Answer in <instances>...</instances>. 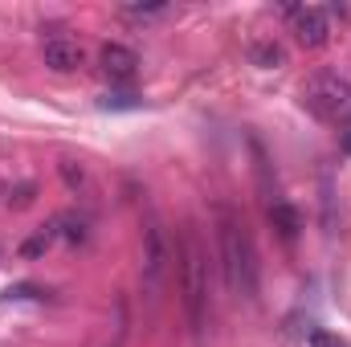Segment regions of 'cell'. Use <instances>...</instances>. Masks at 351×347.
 Returning a JSON list of instances; mask_svg holds the SVG:
<instances>
[{
	"label": "cell",
	"mask_w": 351,
	"mask_h": 347,
	"mask_svg": "<svg viewBox=\"0 0 351 347\" xmlns=\"http://www.w3.org/2000/svg\"><path fill=\"white\" fill-rule=\"evenodd\" d=\"M168 4H127V16H164Z\"/></svg>",
	"instance_id": "cell-16"
},
{
	"label": "cell",
	"mask_w": 351,
	"mask_h": 347,
	"mask_svg": "<svg viewBox=\"0 0 351 347\" xmlns=\"http://www.w3.org/2000/svg\"><path fill=\"white\" fill-rule=\"evenodd\" d=\"M311 347H348L335 331H311Z\"/></svg>",
	"instance_id": "cell-17"
},
{
	"label": "cell",
	"mask_w": 351,
	"mask_h": 347,
	"mask_svg": "<svg viewBox=\"0 0 351 347\" xmlns=\"http://www.w3.org/2000/svg\"><path fill=\"white\" fill-rule=\"evenodd\" d=\"M221 265H225V286L237 298H254L258 294V258H254L250 233L229 208L221 213Z\"/></svg>",
	"instance_id": "cell-1"
},
{
	"label": "cell",
	"mask_w": 351,
	"mask_h": 347,
	"mask_svg": "<svg viewBox=\"0 0 351 347\" xmlns=\"http://www.w3.org/2000/svg\"><path fill=\"white\" fill-rule=\"evenodd\" d=\"M294 37L302 49H323L331 41V12L319 4H306L294 12Z\"/></svg>",
	"instance_id": "cell-4"
},
{
	"label": "cell",
	"mask_w": 351,
	"mask_h": 347,
	"mask_svg": "<svg viewBox=\"0 0 351 347\" xmlns=\"http://www.w3.org/2000/svg\"><path fill=\"white\" fill-rule=\"evenodd\" d=\"M302 110H311L319 123H335L351 110V82L335 70H319L302 82V94H298Z\"/></svg>",
	"instance_id": "cell-2"
},
{
	"label": "cell",
	"mask_w": 351,
	"mask_h": 347,
	"mask_svg": "<svg viewBox=\"0 0 351 347\" xmlns=\"http://www.w3.org/2000/svg\"><path fill=\"white\" fill-rule=\"evenodd\" d=\"M58 172H62V180H66V188H70V192H86V188H90L86 168H82V164H74V160H62V164H58Z\"/></svg>",
	"instance_id": "cell-12"
},
{
	"label": "cell",
	"mask_w": 351,
	"mask_h": 347,
	"mask_svg": "<svg viewBox=\"0 0 351 347\" xmlns=\"http://www.w3.org/2000/svg\"><path fill=\"white\" fill-rule=\"evenodd\" d=\"M41 298H45V290L33 286V282H21V286H8L4 290V302H41Z\"/></svg>",
	"instance_id": "cell-13"
},
{
	"label": "cell",
	"mask_w": 351,
	"mask_h": 347,
	"mask_svg": "<svg viewBox=\"0 0 351 347\" xmlns=\"http://www.w3.org/2000/svg\"><path fill=\"white\" fill-rule=\"evenodd\" d=\"M41 62H45L53 74H74V70L86 62V53H82V45L70 41V37H49V41L41 45Z\"/></svg>",
	"instance_id": "cell-5"
},
{
	"label": "cell",
	"mask_w": 351,
	"mask_h": 347,
	"mask_svg": "<svg viewBox=\"0 0 351 347\" xmlns=\"http://www.w3.org/2000/svg\"><path fill=\"white\" fill-rule=\"evenodd\" d=\"M8 204H12V208H25V204H33V184L8 188Z\"/></svg>",
	"instance_id": "cell-15"
},
{
	"label": "cell",
	"mask_w": 351,
	"mask_h": 347,
	"mask_svg": "<svg viewBox=\"0 0 351 347\" xmlns=\"http://www.w3.org/2000/svg\"><path fill=\"white\" fill-rule=\"evenodd\" d=\"M269 225H274L286 241H294V237H298V229H302V217H298V208H294V204L274 200V204H269Z\"/></svg>",
	"instance_id": "cell-8"
},
{
	"label": "cell",
	"mask_w": 351,
	"mask_h": 347,
	"mask_svg": "<svg viewBox=\"0 0 351 347\" xmlns=\"http://www.w3.org/2000/svg\"><path fill=\"white\" fill-rule=\"evenodd\" d=\"M250 58H254V66H262V70H278V66H286V49H282L278 41H258V45L250 49Z\"/></svg>",
	"instance_id": "cell-9"
},
{
	"label": "cell",
	"mask_w": 351,
	"mask_h": 347,
	"mask_svg": "<svg viewBox=\"0 0 351 347\" xmlns=\"http://www.w3.org/2000/svg\"><path fill=\"white\" fill-rule=\"evenodd\" d=\"M204 302H208V261L196 237L184 241V307H188V323L200 335L204 331Z\"/></svg>",
	"instance_id": "cell-3"
},
{
	"label": "cell",
	"mask_w": 351,
	"mask_h": 347,
	"mask_svg": "<svg viewBox=\"0 0 351 347\" xmlns=\"http://www.w3.org/2000/svg\"><path fill=\"white\" fill-rule=\"evenodd\" d=\"M0 192H4V188H0Z\"/></svg>",
	"instance_id": "cell-18"
},
{
	"label": "cell",
	"mask_w": 351,
	"mask_h": 347,
	"mask_svg": "<svg viewBox=\"0 0 351 347\" xmlns=\"http://www.w3.org/2000/svg\"><path fill=\"white\" fill-rule=\"evenodd\" d=\"M164 261H168V250H164V229H160V225H147V233H143V278H147L152 286L160 282Z\"/></svg>",
	"instance_id": "cell-7"
},
{
	"label": "cell",
	"mask_w": 351,
	"mask_h": 347,
	"mask_svg": "<svg viewBox=\"0 0 351 347\" xmlns=\"http://www.w3.org/2000/svg\"><path fill=\"white\" fill-rule=\"evenodd\" d=\"M98 106L102 110H135L139 106V94H102Z\"/></svg>",
	"instance_id": "cell-14"
},
{
	"label": "cell",
	"mask_w": 351,
	"mask_h": 347,
	"mask_svg": "<svg viewBox=\"0 0 351 347\" xmlns=\"http://www.w3.org/2000/svg\"><path fill=\"white\" fill-rule=\"evenodd\" d=\"M98 66H102V74L110 82H131L135 70H139V53L127 49V45H119V41H110V45L98 49Z\"/></svg>",
	"instance_id": "cell-6"
},
{
	"label": "cell",
	"mask_w": 351,
	"mask_h": 347,
	"mask_svg": "<svg viewBox=\"0 0 351 347\" xmlns=\"http://www.w3.org/2000/svg\"><path fill=\"white\" fill-rule=\"evenodd\" d=\"M53 225H58V237H66V241H74V246L86 241V217H78V213H62V217H53Z\"/></svg>",
	"instance_id": "cell-10"
},
{
	"label": "cell",
	"mask_w": 351,
	"mask_h": 347,
	"mask_svg": "<svg viewBox=\"0 0 351 347\" xmlns=\"http://www.w3.org/2000/svg\"><path fill=\"white\" fill-rule=\"evenodd\" d=\"M53 241H58V225L49 221V225H41V229H37V233H33V237L21 246V258H41V254H45Z\"/></svg>",
	"instance_id": "cell-11"
}]
</instances>
